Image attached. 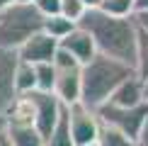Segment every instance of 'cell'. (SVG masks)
Here are the masks:
<instances>
[{"label": "cell", "instance_id": "20", "mask_svg": "<svg viewBox=\"0 0 148 146\" xmlns=\"http://www.w3.org/2000/svg\"><path fill=\"white\" fill-rule=\"evenodd\" d=\"M97 10L109 17H134V0H100Z\"/></svg>", "mask_w": 148, "mask_h": 146}, {"label": "cell", "instance_id": "25", "mask_svg": "<svg viewBox=\"0 0 148 146\" xmlns=\"http://www.w3.org/2000/svg\"><path fill=\"white\" fill-rule=\"evenodd\" d=\"M146 10H148V0H134V15L146 12Z\"/></svg>", "mask_w": 148, "mask_h": 146}, {"label": "cell", "instance_id": "19", "mask_svg": "<svg viewBox=\"0 0 148 146\" xmlns=\"http://www.w3.org/2000/svg\"><path fill=\"white\" fill-rule=\"evenodd\" d=\"M34 78H36V90L39 93H53V83H56L53 63H36L34 66Z\"/></svg>", "mask_w": 148, "mask_h": 146}, {"label": "cell", "instance_id": "23", "mask_svg": "<svg viewBox=\"0 0 148 146\" xmlns=\"http://www.w3.org/2000/svg\"><path fill=\"white\" fill-rule=\"evenodd\" d=\"M136 146H148V117H146L143 127H141V132L136 136Z\"/></svg>", "mask_w": 148, "mask_h": 146}, {"label": "cell", "instance_id": "28", "mask_svg": "<svg viewBox=\"0 0 148 146\" xmlns=\"http://www.w3.org/2000/svg\"><path fill=\"white\" fill-rule=\"evenodd\" d=\"M10 5H15V0H0V12H5Z\"/></svg>", "mask_w": 148, "mask_h": 146}, {"label": "cell", "instance_id": "11", "mask_svg": "<svg viewBox=\"0 0 148 146\" xmlns=\"http://www.w3.org/2000/svg\"><path fill=\"white\" fill-rule=\"evenodd\" d=\"M141 102H143V83L134 76V78H126V81L109 95L107 105L119 107V110H129V107H138Z\"/></svg>", "mask_w": 148, "mask_h": 146}, {"label": "cell", "instance_id": "17", "mask_svg": "<svg viewBox=\"0 0 148 146\" xmlns=\"http://www.w3.org/2000/svg\"><path fill=\"white\" fill-rule=\"evenodd\" d=\"M5 129H8V136H10L12 146H44V139H41V134L34 127H27V129L5 127Z\"/></svg>", "mask_w": 148, "mask_h": 146}, {"label": "cell", "instance_id": "16", "mask_svg": "<svg viewBox=\"0 0 148 146\" xmlns=\"http://www.w3.org/2000/svg\"><path fill=\"white\" fill-rule=\"evenodd\" d=\"M15 90H17V95H27L32 90H36V78H34V66L32 63H24V61L17 63V68H15Z\"/></svg>", "mask_w": 148, "mask_h": 146}, {"label": "cell", "instance_id": "5", "mask_svg": "<svg viewBox=\"0 0 148 146\" xmlns=\"http://www.w3.org/2000/svg\"><path fill=\"white\" fill-rule=\"evenodd\" d=\"M97 119L102 124H109L114 129H119L126 139H131L136 144V136L143 127V122L148 117V102H141L138 107H129V110H119V107H112V105H102L100 110H95Z\"/></svg>", "mask_w": 148, "mask_h": 146}, {"label": "cell", "instance_id": "13", "mask_svg": "<svg viewBox=\"0 0 148 146\" xmlns=\"http://www.w3.org/2000/svg\"><path fill=\"white\" fill-rule=\"evenodd\" d=\"M75 27H78V24H73L71 20H66V17H61V15H53V17H44L41 32H44V34H49L51 39L61 41L63 36H68Z\"/></svg>", "mask_w": 148, "mask_h": 146}, {"label": "cell", "instance_id": "7", "mask_svg": "<svg viewBox=\"0 0 148 146\" xmlns=\"http://www.w3.org/2000/svg\"><path fill=\"white\" fill-rule=\"evenodd\" d=\"M27 97L34 102V110H36V122H34V129L41 134V139H46L51 129L56 127V122L63 112V105L56 100L53 93H39V90H32L27 93Z\"/></svg>", "mask_w": 148, "mask_h": 146}, {"label": "cell", "instance_id": "8", "mask_svg": "<svg viewBox=\"0 0 148 146\" xmlns=\"http://www.w3.org/2000/svg\"><path fill=\"white\" fill-rule=\"evenodd\" d=\"M17 63H20L17 51L0 49V119L8 114L12 102L17 100V90H15V68H17Z\"/></svg>", "mask_w": 148, "mask_h": 146}, {"label": "cell", "instance_id": "4", "mask_svg": "<svg viewBox=\"0 0 148 146\" xmlns=\"http://www.w3.org/2000/svg\"><path fill=\"white\" fill-rule=\"evenodd\" d=\"M53 71H56V83H53V95L63 107H71L80 102V68L75 59L68 51L58 49L53 56Z\"/></svg>", "mask_w": 148, "mask_h": 146}, {"label": "cell", "instance_id": "31", "mask_svg": "<svg viewBox=\"0 0 148 146\" xmlns=\"http://www.w3.org/2000/svg\"><path fill=\"white\" fill-rule=\"evenodd\" d=\"M3 127H5V122H3V119H0V129H3Z\"/></svg>", "mask_w": 148, "mask_h": 146}, {"label": "cell", "instance_id": "18", "mask_svg": "<svg viewBox=\"0 0 148 146\" xmlns=\"http://www.w3.org/2000/svg\"><path fill=\"white\" fill-rule=\"evenodd\" d=\"M95 146H136V144H134L131 139H126L119 129H114V127L100 122V132H97Z\"/></svg>", "mask_w": 148, "mask_h": 146}, {"label": "cell", "instance_id": "21", "mask_svg": "<svg viewBox=\"0 0 148 146\" xmlns=\"http://www.w3.org/2000/svg\"><path fill=\"white\" fill-rule=\"evenodd\" d=\"M85 10H88V8H85L80 0H61V12H58V15L66 17V20H71L73 24H78L80 17L85 15Z\"/></svg>", "mask_w": 148, "mask_h": 146}, {"label": "cell", "instance_id": "12", "mask_svg": "<svg viewBox=\"0 0 148 146\" xmlns=\"http://www.w3.org/2000/svg\"><path fill=\"white\" fill-rule=\"evenodd\" d=\"M3 122H5V127H15V129L34 127V122H36L34 102L27 95H17V100L12 102V107L8 110V114L3 117Z\"/></svg>", "mask_w": 148, "mask_h": 146}, {"label": "cell", "instance_id": "27", "mask_svg": "<svg viewBox=\"0 0 148 146\" xmlns=\"http://www.w3.org/2000/svg\"><path fill=\"white\" fill-rule=\"evenodd\" d=\"M80 3H83L88 10H97L100 8V0H80Z\"/></svg>", "mask_w": 148, "mask_h": 146}, {"label": "cell", "instance_id": "26", "mask_svg": "<svg viewBox=\"0 0 148 146\" xmlns=\"http://www.w3.org/2000/svg\"><path fill=\"white\" fill-rule=\"evenodd\" d=\"M0 146H12V141H10V136H8V129H0Z\"/></svg>", "mask_w": 148, "mask_h": 146}, {"label": "cell", "instance_id": "9", "mask_svg": "<svg viewBox=\"0 0 148 146\" xmlns=\"http://www.w3.org/2000/svg\"><path fill=\"white\" fill-rule=\"evenodd\" d=\"M56 51H58V41L56 39H51L49 34L44 32H39V34H34L29 41H24V44L17 49V59L24 61V63H51L53 56H56Z\"/></svg>", "mask_w": 148, "mask_h": 146}, {"label": "cell", "instance_id": "24", "mask_svg": "<svg viewBox=\"0 0 148 146\" xmlns=\"http://www.w3.org/2000/svg\"><path fill=\"white\" fill-rule=\"evenodd\" d=\"M134 22H136L138 29H146V32H148V10H146V12H138V15H134Z\"/></svg>", "mask_w": 148, "mask_h": 146}, {"label": "cell", "instance_id": "1", "mask_svg": "<svg viewBox=\"0 0 148 146\" xmlns=\"http://www.w3.org/2000/svg\"><path fill=\"white\" fill-rule=\"evenodd\" d=\"M97 46V54L126 63L136 71V22L134 17H109L100 10H85L78 22Z\"/></svg>", "mask_w": 148, "mask_h": 146}, {"label": "cell", "instance_id": "30", "mask_svg": "<svg viewBox=\"0 0 148 146\" xmlns=\"http://www.w3.org/2000/svg\"><path fill=\"white\" fill-rule=\"evenodd\" d=\"M15 3H20V5H32L34 0H15Z\"/></svg>", "mask_w": 148, "mask_h": 146}, {"label": "cell", "instance_id": "22", "mask_svg": "<svg viewBox=\"0 0 148 146\" xmlns=\"http://www.w3.org/2000/svg\"><path fill=\"white\" fill-rule=\"evenodd\" d=\"M32 5L41 17H53L61 12V0H34Z\"/></svg>", "mask_w": 148, "mask_h": 146}, {"label": "cell", "instance_id": "15", "mask_svg": "<svg viewBox=\"0 0 148 146\" xmlns=\"http://www.w3.org/2000/svg\"><path fill=\"white\" fill-rule=\"evenodd\" d=\"M136 78L148 81V32L136 27Z\"/></svg>", "mask_w": 148, "mask_h": 146}, {"label": "cell", "instance_id": "3", "mask_svg": "<svg viewBox=\"0 0 148 146\" xmlns=\"http://www.w3.org/2000/svg\"><path fill=\"white\" fill-rule=\"evenodd\" d=\"M41 24L44 17L34 10V5H10L5 12H0V49L17 51L24 41L41 32Z\"/></svg>", "mask_w": 148, "mask_h": 146}, {"label": "cell", "instance_id": "29", "mask_svg": "<svg viewBox=\"0 0 148 146\" xmlns=\"http://www.w3.org/2000/svg\"><path fill=\"white\" fill-rule=\"evenodd\" d=\"M143 83V102H148V81H141Z\"/></svg>", "mask_w": 148, "mask_h": 146}, {"label": "cell", "instance_id": "2", "mask_svg": "<svg viewBox=\"0 0 148 146\" xmlns=\"http://www.w3.org/2000/svg\"><path fill=\"white\" fill-rule=\"evenodd\" d=\"M134 76H136V71L131 66L97 54L92 61H88L80 68V105L92 110V112L100 110L102 105H107L109 95L126 78H134Z\"/></svg>", "mask_w": 148, "mask_h": 146}, {"label": "cell", "instance_id": "10", "mask_svg": "<svg viewBox=\"0 0 148 146\" xmlns=\"http://www.w3.org/2000/svg\"><path fill=\"white\" fill-rule=\"evenodd\" d=\"M58 49L68 51L80 66H85L88 61H92L97 56V46H95V41H92V36L85 32V29H80V27H75L68 36H63V39L58 41Z\"/></svg>", "mask_w": 148, "mask_h": 146}, {"label": "cell", "instance_id": "14", "mask_svg": "<svg viewBox=\"0 0 148 146\" xmlns=\"http://www.w3.org/2000/svg\"><path fill=\"white\" fill-rule=\"evenodd\" d=\"M44 146H73V139H71V129H68V112H61V117L56 122V127L51 129V134L44 139Z\"/></svg>", "mask_w": 148, "mask_h": 146}, {"label": "cell", "instance_id": "6", "mask_svg": "<svg viewBox=\"0 0 148 146\" xmlns=\"http://www.w3.org/2000/svg\"><path fill=\"white\" fill-rule=\"evenodd\" d=\"M68 112V129L73 146H92L97 141V132H100V119L92 110L83 107L80 102L66 107Z\"/></svg>", "mask_w": 148, "mask_h": 146}, {"label": "cell", "instance_id": "32", "mask_svg": "<svg viewBox=\"0 0 148 146\" xmlns=\"http://www.w3.org/2000/svg\"><path fill=\"white\" fill-rule=\"evenodd\" d=\"M92 146H95V144H92Z\"/></svg>", "mask_w": 148, "mask_h": 146}]
</instances>
